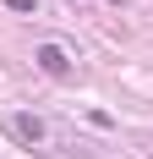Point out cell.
<instances>
[{
	"mask_svg": "<svg viewBox=\"0 0 153 159\" xmlns=\"http://www.w3.org/2000/svg\"><path fill=\"white\" fill-rule=\"evenodd\" d=\"M38 66H44L49 77H71V49L66 44H44L38 49Z\"/></svg>",
	"mask_w": 153,
	"mask_h": 159,
	"instance_id": "cell-1",
	"label": "cell"
},
{
	"mask_svg": "<svg viewBox=\"0 0 153 159\" xmlns=\"http://www.w3.org/2000/svg\"><path fill=\"white\" fill-rule=\"evenodd\" d=\"M11 132L22 143H38V137H44V121H38V115H11Z\"/></svg>",
	"mask_w": 153,
	"mask_h": 159,
	"instance_id": "cell-2",
	"label": "cell"
},
{
	"mask_svg": "<svg viewBox=\"0 0 153 159\" xmlns=\"http://www.w3.org/2000/svg\"><path fill=\"white\" fill-rule=\"evenodd\" d=\"M6 6H11V11H22V16H33V11H38V0H6Z\"/></svg>",
	"mask_w": 153,
	"mask_h": 159,
	"instance_id": "cell-3",
	"label": "cell"
}]
</instances>
